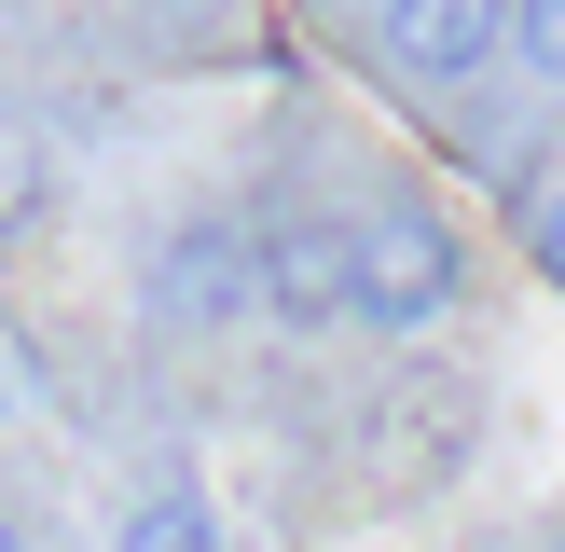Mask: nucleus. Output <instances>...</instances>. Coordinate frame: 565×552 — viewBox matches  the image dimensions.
Here are the masks:
<instances>
[{
    "label": "nucleus",
    "mask_w": 565,
    "mask_h": 552,
    "mask_svg": "<svg viewBox=\"0 0 565 552\" xmlns=\"http://www.w3.org/2000/svg\"><path fill=\"white\" fill-rule=\"evenodd\" d=\"M456 235H441V221L428 208H373V221H359V318H373V331H428L441 318V304H456Z\"/></svg>",
    "instance_id": "1"
},
{
    "label": "nucleus",
    "mask_w": 565,
    "mask_h": 552,
    "mask_svg": "<svg viewBox=\"0 0 565 552\" xmlns=\"http://www.w3.org/2000/svg\"><path fill=\"white\" fill-rule=\"evenodd\" d=\"M373 28H386V55L414 83H483L511 55V0H386Z\"/></svg>",
    "instance_id": "2"
},
{
    "label": "nucleus",
    "mask_w": 565,
    "mask_h": 552,
    "mask_svg": "<svg viewBox=\"0 0 565 552\" xmlns=\"http://www.w3.org/2000/svg\"><path fill=\"white\" fill-rule=\"evenodd\" d=\"M263 304L290 331L359 318V235H345V221H276V235H263Z\"/></svg>",
    "instance_id": "3"
},
{
    "label": "nucleus",
    "mask_w": 565,
    "mask_h": 552,
    "mask_svg": "<svg viewBox=\"0 0 565 552\" xmlns=\"http://www.w3.org/2000/svg\"><path fill=\"white\" fill-rule=\"evenodd\" d=\"M152 304H166V318H248V304H263V235L193 221V235L152 263Z\"/></svg>",
    "instance_id": "4"
},
{
    "label": "nucleus",
    "mask_w": 565,
    "mask_h": 552,
    "mask_svg": "<svg viewBox=\"0 0 565 552\" xmlns=\"http://www.w3.org/2000/svg\"><path fill=\"white\" fill-rule=\"evenodd\" d=\"M55 193V152H42V125H28V110H0V221H28Z\"/></svg>",
    "instance_id": "5"
},
{
    "label": "nucleus",
    "mask_w": 565,
    "mask_h": 552,
    "mask_svg": "<svg viewBox=\"0 0 565 552\" xmlns=\"http://www.w3.org/2000/svg\"><path fill=\"white\" fill-rule=\"evenodd\" d=\"M125 539H152V552L207 539V497H193V484H152V497H138V511H125Z\"/></svg>",
    "instance_id": "6"
},
{
    "label": "nucleus",
    "mask_w": 565,
    "mask_h": 552,
    "mask_svg": "<svg viewBox=\"0 0 565 552\" xmlns=\"http://www.w3.org/2000/svg\"><path fill=\"white\" fill-rule=\"evenodd\" d=\"M511 55L539 83H565V0H511Z\"/></svg>",
    "instance_id": "7"
},
{
    "label": "nucleus",
    "mask_w": 565,
    "mask_h": 552,
    "mask_svg": "<svg viewBox=\"0 0 565 552\" xmlns=\"http://www.w3.org/2000/svg\"><path fill=\"white\" fill-rule=\"evenodd\" d=\"M524 235H539V276H552V290H565V180L539 193V221H524Z\"/></svg>",
    "instance_id": "8"
},
{
    "label": "nucleus",
    "mask_w": 565,
    "mask_h": 552,
    "mask_svg": "<svg viewBox=\"0 0 565 552\" xmlns=\"http://www.w3.org/2000/svg\"><path fill=\"white\" fill-rule=\"evenodd\" d=\"M28 386H42V373H28V331L0 318V401H28Z\"/></svg>",
    "instance_id": "9"
},
{
    "label": "nucleus",
    "mask_w": 565,
    "mask_h": 552,
    "mask_svg": "<svg viewBox=\"0 0 565 552\" xmlns=\"http://www.w3.org/2000/svg\"><path fill=\"white\" fill-rule=\"evenodd\" d=\"M0 539H42V497H14V484H0Z\"/></svg>",
    "instance_id": "10"
}]
</instances>
